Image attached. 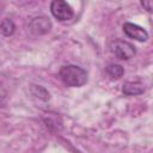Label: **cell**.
<instances>
[{
    "mask_svg": "<svg viewBox=\"0 0 153 153\" xmlns=\"http://www.w3.org/2000/svg\"><path fill=\"white\" fill-rule=\"evenodd\" d=\"M62 82L69 87H80L87 82V73L79 66L66 65L62 66L59 72Z\"/></svg>",
    "mask_w": 153,
    "mask_h": 153,
    "instance_id": "1",
    "label": "cell"
},
{
    "mask_svg": "<svg viewBox=\"0 0 153 153\" xmlns=\"http://www.w3.org/2000/svg\"><path fill=\"white\" fill-rule=\"evenodd\" d=\"M110 50L116 57L121 60H129L136 53L135 47L131 43L123 41V39H115L114 42H111Z\"/></svg>",
    "mask_w": 153,
    "mask_h": 153,
    "instance_id": "2",
    "label": "cell"
},
{
    "mask_svg": "<svg viewBox=\"0 0 153 153\" xmlns=\"http://www.w3.org/2000/svg\"><path fill=\"white\" fill-rule=\"evenodd\" d=\"M50 11L51 14L59 20V22H68L73 18L74 12L69 4H67L63 0H54L50 4Z\"/></svg>",
    "mask_w": 153,
    "mask_h": 153,
    "instance_id": "3",
    "label": "cell"
},
{
    "mask_svg": "<svg viewBox=\"0 0 153 153\" xmlns=\"http://www.w3.org/2000/svg\"><path fill=\"white\" fill-rule=\"evenodd\" d=\"M123 32L126 33L127 37L133 38V39L139 41V42H145L148 38V32L143 27H141L136 24H133V23H124L123 24Z\"/></svg>",
    "mask_w": 153,
    "mask_h": 153,
    "instance_id": "4",
    "label": "cell"
},
{
    "mask_svg": "<svg viewBox=\"0 0 153 153\" xmlns=\"http://www.w3.org/2000/svg\"><path fill=\"white\" fill-rule=\"evenodd\" d=\"M29 29L35 35H44L50 31L51 23L47 17H36L30 22Z\"/></svg>",
    "mask_w": 153,
    "mask_h": 153,
    "instance_id": "5",
    "label": "cell"
},
{
    "mask_svg": "<svg viewBox=\"0 0 153 153\" xmlns=\"http://www.w3.org/2000/svg\"><path fill=\"white\" fill-rule=\"evenodd\" d=\"M122 91L127 96H136V94L143 93L145 86H143V84H141L139 81H128V82L123 84Z\"/></svg>",
    "mask_w": 153,
    "mask_h": 153,
    "instance_id": "6",
    "label": "cell"
},
{
    "mask_svg": "<svg viewBox=\"0 0 153 153\" xmlns=\"http://www.w3.org/2000/svg\"><path fill=\"white\" fill-rule=\"evenodd\" d=\"M106 73L109 74V76L111 79H120L123 73H124V69L121 65H117V63H111L106 67Z\"/></svg>",
    "mask_w": 153,
    "mask_h": 153,
    "instance_id": "7",
    "label": "cell"
},
{
    "mask_svg": "<svg viewBox=\"0 0 153 153\" xmlns=\"http://www.w3.org/2000/svg\"><path fill=\"white\" fill-rule=\"evenodd\" d=\"M0 31H1L5 36L12 35V33L14 32V24H13V22H12L11 19H8V18L4 19V20L1 22V24H0Z\"/></svg>",
    "mask_w": 153,
    "mask_h": 153,
    "instance_id": "8",
    "label": "cell"
},
{
    "mask_svg": "<svg viewBox=\"0 0 153 153\" xmlns=\"http://www.w3.org/2000/svg\"><path fill=\"white\" fill-rule=\"evenodd\" d=\"M141 5L145 6L148 12H152V1H141Z\"/></svg>",
    "mask_w": 153,
    "mask_h": 153,
    "instance_id": "9",
    "label": "cell"
}]
</instances>
